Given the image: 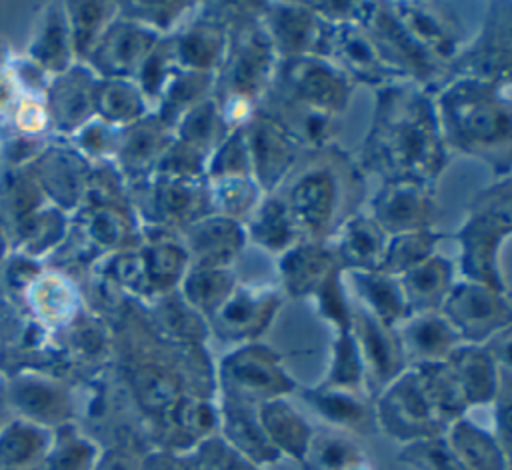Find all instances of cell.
Listing matches in <instances>:
<instances>
[{"label": "cell", "mask_w": 512, "mask_h": 470, "mask_svg": "<svg viewBox=\"0 0 512 470\" xmlns=\"http://www.w3.org/2000/svg\"><path fill=\"white\" fill-rule=\"evenodd\" d=\"M16 402L38 422H62L70 412L66 392L48 380L22 382L16 388Z\"/></svg>", "instance_id": "cell-50"}, {"label": "cell", "mask_w": 512, "mask_h": 470, "mask_svg": "<svg viewBox=\"0 0 512 470\" xmlns=\"http://www.w3.org/2000/svg\"><path fill=\"white\" fill-rule=\"evenodd\" d=\"M234 2H198L170 34L178 70L214 74L222 62Z\"/></svg>", "instance_id": "cell-13"}, {"label": "cell", "mask_w": 512, "mask_h": 470, "mask_svg": "<svg viewBox=\"0 0 512 470\" xmlns=\"http://www.w3.org/2000/svg\"><path fill=\"white\" fill-rule=\"evenodd\" d=\"M278 56L260 24L258 2H234L222 62L214 72V100L228 130L244 126L264 100Z\"/></svg>", "instance_id": "cell-4"}, {"label": "cell", "mask_w": 512, "mask_h": 470, "mask_svg": "<svg viewBox=\"0 0 512 470\" xmlns=\"http://www.w3.org/2000/svg\"><path fill=\"white\" fill-rule=\"evenodd\" d=\"M26 58L50 78L76 64L64 2L46 4L36 16Z\"/></svg>", "instance_id": "cell-30"}, {"label": "cell", "mask_w": 512, "mask_h": 470, "mask_svg": "<svg viewBox=\"0 0 512 470\" xmlns=\"http://www.w3.org/2000/svg\"><path fill=\"white\" fill-rule=\"evenodd\" d=\"M374 418L386 434L408 444L446 432L414 368H406L376 396Z\"/></svg>", "instance_id": "cell-10"}, {"label": "cell", "mask_w": 512, "mask_h": 470, "mask_svg": "<svg viewBox=\"0 0 512 470\" xmlns=\"http://www.w3.org/2000/svg\"><path fill=\"white\" fill-rule=\"evenodd\" d=\"M172 140L174 130L154 112H148L140 120L118 128L112 162L130 186L154 174Z\"/></svg>", "instance_id": "cell-23"}, {"label": "cell", "mask_w": 512, "mask_h": 470, "mask_svg": "<svg viewBox=\"0 0 512 470\" xmlns=\"http://www.w3.org/2000/svg\"><path fill=\"white\" fill-rule=\"evenodd\" d=\"M130 210L142 236H180L190 224L212 214L206 180L152 174L128 186Z\"/></svg>", "instance_id": "cell-6"}, {"label": "cell", "mask_w": 512, "mask_h": 470, "mask_svg": "<svg viewBox=\"0 0 512 470\" xmlns=\"http://www.w3.org/2000/svg\"><path fill=\"white\" fill-rule=\"evenodd\" d=\"M302 462L308 464L310 470H352L362 464V456L360 450L346 438L312 434Z\"/></svg>", "instance_id": "cell-53"}, {"label": "cell", "mask_w": 512, "mask_h": 470, "mask_svg": "<svg viewBox=\"0 0 512 470\" xmlns=\"http://www.w3.org/2000/svg\"><path fill=\"white\" fill-rule=\"evenodd\" d=\"M344 274H348V280L352 282L354 294L360 302L358 306L364 308L370 316H374L382 324L394 328L406 316H410L398 276L386 274L382 270L344 272Z\"/></svg>", "instance_id": "cell-36"}, {"label": "cell", "mask_w": 512, "mask_h": 470, "mask_svg": "<svg viewBox=\"0 0 512 470\" xmlns=\"http://www.w3.org/2000/svg\"><path fill=\"white\" fill-rule=\"evenodd\" d=\"M242 226L246 242H252L276 256L300 242V234L288 214V208L276 192L264 194L260 204L244 220Z\"/></svg>", "instance_id": "cell-39"}, {"label": "cell", "mask_w": 512, "mask_h": 470, "mask_svg": "<svg viewBox=\"0 0 512 470\" xmlns=\"http://www.w3.org/2000/svg\"><path fill=\"white\" fill-rule=\"evenodd\" d=\"M70 224L80 248L96 262L106 254L136 248L142 242L140 226L130 206H82Z\"/></svg>", "instance_id": "cell-21"}, {"label": "cell", "mask_w": 512, "mask_h": 470, "mask_svg": "<svg viewBox=\"0 0 512 470\" xmlns=\"http://www.w3.org/2000/svg\"><path fill=\"white\" fill-rule=\"evenodd\" d=\"M90 162L70 144L46 146L34 158V180L44 198L64 214H76L86 200Z\"/></svg>", "instance_id": "cell-20"}, {"label": "cell", "mask_w": 512, "mask_h": 470, "mask_svg": "<svg viewBox=\"0 0 512 470\" xmlns=\"http://www.w3.org/2000/svg\"><path fill=\"white\" fill-rule=\"evenodd\" d=\"M368 216L388 238L428 230L436 216L434 186L408 180L382 182L368 204Z\"/></svg>", "instance_id": "cell-18"}, {"label": "cell", "mask_w": 512, "mask_h": 470, "mask_svg": "<svg viewBox=\"0 0 512 470\" xmlns=\"http://www.w3.org/2000/svg\"><path fill=\"white\" fill-rule=\"evenodd\" d=\"M320 386L342 388L350 392H364V374L362 362L358 356V348L350 330L336 332V340L332 346V360L326 374V380Z\"/></svg>", "instance_id": "cell-52"}, {"label": "cell", "mask_w": 512, "mask_h": 470, "mask_svg": "<svg viewBox=\"0 0 512 470\" xmlns=\"http://www.w3.org/2000/svg\"><path fill=\"white\" fill-rule=\"evenodd\" d=\"M4 250H6V238H4V234L0 230V260L4 258Z\"/></svg>", "instance_id": "cell-62"}, {"label": "cell", "mask_w": 512, "mask_h": 470, "mask_svg": "<svg viewBox=\"0 0 512 470\" xmlns=\"http://www.w3.org/2000/svg\"><path fill=\"white\" fill-rule=\"evenodd\" d=\"M198 6V2L182 0H140V2H118V14L132 20L158 36L172 34Z\"/></svg>", "instance_id": "cell-48"}, {"label": "cell", "mask_w": 512, "mask_h": 470, "mask_svg": "<svg viewBox=\"0 0 512 470\" xmlns=\"http://www.w3.org/2000/svg\"><path fill=\"white\" fill-rule=\"evenodd\" d=\"M146 320L164 336L182 342L202 346L206 336L210 334L206 320L192 310L178 290L154 296L138 302Z\"/></svg>", "instance_id": "cell-34"}, {"label": "cell", "mask_w": 512, "mask_h": 470, "mask_svg": "<svg viewBox=\"0 0 512 470\" xmlns=\"http://www.w3.org/2000/svg\"><path fill=\"white\" fill-rule=\"evenodd\" d=\"M398 280L410 314L438 312L446 294L456 282L454 264L436 252L428 260L398 276Z\"/></svg>", "instance_id": "cell-35"}, {"label": "cell", "mask_w": 512, "mask_h": 470, "mask_svg": "<svg viewBox=\"0 0 512 470\" xmlns=\"http://www.w3.org/2000/svg\"><path fill=\"white\" fill-rule=\"evenodd\" d=\"M212 214L244 224L264 198V192L252 176H230L206 180Z\"/></svg>", "instance_id": "cell-46"}, {"label": "cell", "mask_w": 512, "mask_h": 470, "mask_svg": "<svg viewBox=\"0 0 512 470\" xmlns=\"http://www.w3.org/2000/svg\"><path fill=\"white\" fill-rule=\"evenodd\" d=\"M438 312L462 344H484L508 330L512 320L508 294L470 280H456Z\"/></svg>", "instance_id": "cell-12"}, {"label": "cell", "mask_w": 512, "mask_h": 470, "mask_svg": "<svg viewBox=\"0 0 512 470\" xmlns=\"http://www.w3.org/2000/svg\"><path fill=\"white\" fill-rule=\"evenodd\" d=\"M282 302V290L266 282H240L206 320L220 340L250 344L272 324Z\"/></svg>", "instance_id": "cell-14"}, {"label": "cell", "mask_w": 512, "mask_h": 470, "mask_svg": "<svg viewBox=\"0 0 512 470\" xmlns=\"http://www.w3.org/2000/svg\"><path fill=\"white\" fill-rule=\"evenodd\" d=\"M222 400L258 408L264 402L284 398L294 382L284 372L280 358L264 344H240L218 368Z\"/></svg>", "instance_id": "cell-7"}, {"label": "cell", "mask_w": 512, "mask_h": 470, "mask_svg": "<svg viewBox=\"0 0 512 470\" xmlns=\"http://www.w3.org/2000/svg\"><path fill=\"white\" fill-rule=\"evenodd\" d=\"M24 292L36 318L54 328H68L84 310L78 286L62 270H42Z\"/></svg>", "instance_id": "cell-32"}, {"label": "cell", "mask_w": 512, "mask_h": 470, "mask_svg": "<svg viewBox=\"0 0 512 470\" xmlns=\"http://www.w3.org/2000/svg\"><path fill=\"white\" fill-rule=\"evenodd\" d=\"M446 364L460 384L468 408L490 404L508 390L510 364H498L484 344H460L446 358Z\"/></svg>", "instance_id": "cell-27"}, {"label": "cell", "mask_w": 512, "mask_h": 470, "mask_svg": "<svg viewBox=\"0 0 512 470\" xmlns=\"http://www.w3.org/2000/svg\"><path fill=\"white\" fill-rule=\"evenodd\" d=\"M94 470H140V466L134 462L132 456H128L126 452H106L98 462Z\"/></svg>", "instance_id": "cell-59"}, {"label": "cell", "mask_w": 512, "mask_h": 470, "mask_svg": "<svg viewBox=\"0 0 512 470\" xmlns=\"http://www.w3.org/2000/svg\"><path fill=\"white\" fill-rule=\"evenodd\" d=\"M96 84L98 76L84 62H76L62 74L52 76L44 94L50 128L68 138L92 120Z\"/></svg>", "instance_id": "cell-24"}, {"label": "cell", "mask_w": 512, "mask_h": 470, "mask_svg": "<svg viewBox=\"0 0 512 470\" xmlns=\"http://www.w3.org/2000/svg\"><path fill=\"white\" fill-rule=\"evenodd\" d=\"M138 250L146 268L148 298L178 290L190 268L180 240L176 236H142Z\"/></svg>", "instance_id": "cell-37"}, {"label": "cell", "mask_w": 512, "mask_h": 470, "mask_svg": "<svg viewBox=\"0 0 512 470\" xmlns=\"http://www.w3.org/2000/svg\"><path fill=\"white\" fill-rule=\"evenodd\" d=\"M510 234L512 186L510 176H502L472 198L466 220L456 234L460 246V272L464 280L508 294L500 256Z\"/></svg>", "instance_id": "cell-5"}, {"label": "cell", "mask_w": 512, "mask_h": 470, "mask_svg": "<svg viewBox=\"0 0 512 470\" xmlns=\"http://www.w3.org/2000/svg\"><path fill=\"white\" fill-rule=\"evenodd\" d=\"M258 18L278 62L318 52L324 20L310 2H258Z\"/></svg>", "instance_id": "cell-19"}, {"label": "cell", "mask_w": 512, "mask_h": 470, "mask_svg": "<svg viewBox=\"0 0 512 470\" xmlns=\"http://www.w3.org/2000/svg\"><path fill=\"white\" fill-rule=\"evenodd\" d=\"M448 162L434 94L410 80L376 88L370 130L364 136L360 170L382 182L408 180L434 186Z\"/></svg>", "instance_id": "cell-1"}, {"label": "cell", "mask_w": 512, "mask_h": 470, "mask_svg": "<svg viewBox=\"0 0 512 470\" xmlns=\"http://www.w3.org/2000/svg\"><path fill=\"white\" fill-rule=\"evenodd\" d=\"M190 268H232L246 246L244 226L218 214L190 224L180 236Z\"/></svg>", "instance_id": "cell-25"}, {"label": "cell", "mask_w": 512, "mask_h": 470, "mask_svg": "<svg viewBox=\"0 0 512 470\" xmlns=\"http://www.w3.org/2000/svg\"><path fill=\"white\" fill-rule=\"evenodd\" d=\"M206 162L208 158L202 152L174 138L168 150L162 154L154 174L180 180H206Z\"/></svg>", "instance_id": "cell-57"}, {"label": "cell", "mask_w": 512, "mask_h": 470, "mask_svg": "<svg viewBox=\"0 0 512 470\" xmlns=\"http://www.w3.org/2000/svg\"><path fill=\"white\" fill-rule=\"evenodd\" d=\"M388 236L362 212L350 216L330 238V248L344 272H376L382 268Z\"/></svg>", "instance_id": "cell-31"}, {"label": "cell", "mask_w": 512, "mask_h": 470, "mask_svg": "<svg viewBox=\"0 0 512 470\" xmlns=\"http://www.w3.org/2000/svg\"><path fill=\"white\" fill-rule=\"evenodd\" d=\"M340 270L328 242L300 240L278 256V288L290 298H312Z\"/></svg>", "instance_id": "cell-26"}, {"label": "cell", "mask_w": 512, "mask_h": 470, "mask_svg": "<svg viewBox=\"0 0 512 470\" xmlns=\"http://www.w3.org/2000/svg\"><path fill=\"white\" fill-rule=\"evenodd\" d=\"M230 176H252L244 126L228 130L206 162V180Z\"/></svg>", "instance_id": "cell-54"}, {"label": "cell", "mask_w": 512, "mask_h": 470, "mask_svg": "<svg viewBox=\"0 0 512 470\" xmlns=\"http://www.w3.org/2000/svg\"><path fill=\"white\" fill-rule=\"evenodd\" d=\"M302 396L326 422L344 430L362 432L368 426V420L372 416L368 404L358 392L316 386L302 392Z\"/></svg>", "instance_id": "cell-45"}, {"label": "cell", "mask_w": 512, "mask_h": 470, "mask_svg": "<svg viewBox=\"0 0 512 470\" xmlns=\"http://www.w3.org/2000/svg\"><path fill=\"white\" fill-rule=\"evenodd\" d=\"M440 240L442 234L434 228L390 236L386 242L384 262L380 270L392 276H402L404 272L412 270L414 266L436 254Z\"/></svg>", "instance_id": "cell-49"}, {"label": "cell", "mask_w": 512, "mask_h": 470, "mask_svg": "<svg viewBox=\"0 0 512 470\" xmlns=\"http://www.w3.org/2000/svg\"><path fill=\"white\" fill-rule=\"evenodd\" d=\"M158 38L160 36L152 30L118 14L104 30L84 64L90 66L98 78L134 80L140 64Z\"/></svg>", "instance_id": "cell-22"}, {"label": "cell", "mask_w": 512, "mask_h": 470, "mask_svg": "<svg viewBox=\"0 0 512 470\" xmlns=\"http://www.w3.org/2000/svg\"><path fill=\"white\" fill-rule=\"evenodd\" d=\"M300 234V240L330 242L334 232L358 212L364 198L362 170L338 148L304 152L276 190Z\"/></svg>", "instance_id": "cell-3"}, {"label": "cell", "mask_w": 512, "mask_h": 470, "mask_svg": "<svg viewBox=\"0 0 512 470\" xmlns=\"http://www.w3.org/2000/svg\"><path fill=\"white\" fill-rule=\"evenodd\" d=\"M226 134L228 126L220 116L214 96L192 106L174 124V138L202 152L206 158L216 150V146L224 140Z\"/></svg>", "instance_id": "cell-47"}, {"label": "cell", "mask_w": 512, "mask_h": 470, "mask_svg": "<svg viewBox=\"0 0 512 470\" xmlns=\"http://www.w3.org/2000/svg\"><path fill=\"white\" fill-rule=\"evenodd\" d=\"M466 470H506V446L468 418L454 420L442 434Z\"/></svg>", "instance_id": "cell-38"}, {"label": "cell", "mask_w": 512, "mask_h": 470, "mask_svg": "<svg viewBox=\"0 0 512 470\" xmlns=\"http://www.w3.org/2000/svg\"><path fill=\"white\" fill-rule=\"evenodd\" d=\"M176 70H178V66L174 60L170 34L160 36L134 76V82L138 84L140 92L144 94V98L150 106V112L154 110L164 86L168 84V80L174 76Z\"/></svg>", "instance_id": "cell-51"}, {"label": "cell", "mask_w": 512, "mask_h": 470, "mask_svg": "<svg viewBox=\"0 0 512 470\" xmlns=\"http://www.w3.org/2000/svg\"><path fill=\"white\" fill-rule=\"evenodd\" d=\"M212 92H214V74L176 70L174 76L164 86L152 112L174 130V124L192 106L210 98Z\"/></svg>", "instance_id": "cell-44"}, {"label": "cell", "mask_w": 512, "mask_h": 470, "mask_svg": "<svg viewBox=\"0 0 512 470\" xmlns=\"http://www.w3.org/2000/svg\"><path fill=\"white\" fill-rule=\"evenodd\" d=\"M350 332L362 362L364 392L378 396L408 368L394 328L382 324L364 308L352 306Z\"/></svg>", "instance_id": "cell-17"}, {"label": "cell", "mask_w": 512, "mask_h": 470, "mask_svg": "<svg viewBox=\"0 0 512 470\" xmlns=\"http://www.w3.org/2000/svg\"><path fill=\"white\" fill-rule=\"evenodd\" d=\"M400 460L416 470H466L442 436L410 442L402 450Z\"/></svg>", "instance_id": "cell-56"}, {"label": "cell", "mask_w": 512, "mask_h": 470, "mask_svg": "<svg viewBox=\"0 0 512 470\" xmlns=\"http://www.w3.org/2000/svg\"><path fill=\"white\" fill-rule=\"evenodd\" d=\"M434 106L448 150L482 160L500 178L510 176V84L450 76L434 94Z\"/></svg>", "instance_id": "cell-2"}, {"label": "cell", "mask_w": 512, "mask_h": 470, "mask_svg": "<svg viewBox=\"0 0 512 470\" xmlns=\"http://www.w3.org/2000/svg\"><path fill=\"white\" fill-rule=\"evenodd\" d=\"M256 416L276 452L302 462L312 438V430L304 418L284 398L260 404L256 408Z\"/></svg>", "instance_id": "cell-40"}, {"label": "cell", "mask_w": 512, "mask_h": 470, "mask_svg": "<svg viewBox=\"0 0 512 470\" xmlns=\"http://www.w3.org/2000/svg\"><path fill=\"white\" fill-rule=\"evenodd\" d=\"M116 134H118V128L94 116L92 120H88L84 126H80L76 132L68 136V144L76 152H80L88 162L112 160Z\"/></svg>", "instance_id": "cell-55"}, {"label": "cell", "mask_w": 512, "mask_h": 470, "mask_svg": "<svg viewBox=\"0 0 512 470\" xmlns=\"http://www.w3.org/2000/svg\"><path fill=\"white\" fill-rule=\"evenodd\" d=\"M218 430L222 432V440L252 464L274 462L280 456L266 438L256 408L222 400L218 408Z\"/></svg>", "instance_id": "cell-33"}, {"label": "cell", "mask_w": 512, "mask_h": 470, "mask_svg": "<svg viewBox=\"0 0 512 470\" xmlns=\"http://www.w3.org/2000/svg\"><path fill=\"white\" fill-rule=\"evenodd\" d=\"M76 62H86L104 30L118 16V2L76 0L64 2Z\"/></svg>", "instance_id": "cell-42"}, {"label": "cell", "mask_w": 512, "mask_h": 470, "mask_svg": "<svg viewBox=\"0 0 512 470\" xmlns=\"http://www.w3.org/2000/svg\"><path fill=\"white\" fill-rule=\"evenodd\" d=\"M316 56L334 64L350 82L380 88L402 80L382 58L374 40L358 22H324V34Z\"/></svg>", "instance_id": "cell-15"}, {"label": "cell", "mask_w": 512, "mask_h": 470, "mask_svg": "<svg viewBox=\"0 0 512 470\" xmlns=\"http://www.w3.org/2000/svg\"><path fill=\"white\" fill-rule=\"evenodd\" d=\"M46 446L44 430H38L30 424H16L0 440V456L4 462H26L42 452Z\"/></svg>", "instance_id": "cell-58"}, {"label": "cell", "mask_w": 512, "mask_h": 470, "mask_svg": "<svg viewBox=\"0 0 512 470\" xmlns=\"http://www.w3.org/2000/svg\"><path fill=\"white\" fill-rule=\"evenodd\" d=\"M406 366L444 362L462 340L440 312H422L406 316L394 326Z\"/></svg>", "instance_id": "cell-28"}, {"label": "cell", "mask_w": 512, "mask_h": 470, "mask_svg": "<svg viewBox=\"0 0 512 470\" xmlns=\"http://www.w3.org/2000/svg\"><path fill=\"white\" fill-rule=\"evenodd\" d=\"M150 112L138 84L128 78H98L94 94V116L102 122L124 128Z\"/></svg>", "instance_id": "cell-41"}, {"label": "cell", "mask_w": 512, "mask_h": 470, "mask_svg": "<svg viewBox=\"0 0 512 470\" xmlns=\"http://www.w3.org/2000/svg\"><path fill=\"white\" fill-rule=\"evenodd\" d=\"M512 64V2L496 0L488 4V12L480 32L460 48L448 68L450 76L476 78L486 82L510 84Z\"/></svg>", "instance_id": "cell-11"}, {"label": "cell", "mask_w": 512, "mask_h": 470, "mask_svg": "<svg viewBox=\"0 0 512 470\" xmlns=\"http://www.w3.org/2000/svg\"><path fill=\"white\" fill-rule=\"evenodd\" d=\"M238 284L232 268H188L178 292L186 304L208 320Z\"/></svg>", "instance_id": "cell-43"}, {"label": "cell", "mask_w": 512, "mask_h": 470, "mask_svg": "<svg viewBox=\"0 0 512 470\" xmlns=\"http://www.w3.org/2000/svg\"><path fill=\"white\" fill-rule=\"evenodd\" d=\"M140 470H180V462L166 452H154L142 462Z\"/></svg>", "instance_id": "cell-60"}, {"label": "cell", "mask_w": 512, "mask_h": 470, "mask_svg": "<svg viewBox=\"0 0 512 470\" xmlns=\"http://www.w3.org/2000/svg\"><path fill=\"white\" fill-rule=\"evenodd\" d=\"M252 178L264 194H274L304 154L288 132L262 108L244 124Z\"/></svg>", "instance_id": "cell-16"}, {"label": "cell", "mask_w": 512, "mask_h": 470, "mask_svg": "<svg viewBox=\"0 0 512 470\" xmlns=\"http://www.w3.org/2000/svg\"><path fill=\"white\" fill-rule=\"evenodd\" d=\"M268 112L298 144L302 152H316L336 144L342 116L316 110L274 94H266L260 106Z\"/></svg>", "instance_id": "cell-29"}, {"label": "cell", "mask_w": 512, "mask_h": 470, "mask_svg": "<svg viewBox=\"0 0 512 470\" xmlns=\"http://www.w3.org/2000/svg\"><path fill=\"white\" fill-rule=\"evenodd\" d=\"M352 88V82L334 64L310 54L280 60L266 94L344 116Z\"/></svg>", "instance_id": "cell-8"}, {"label": "cell", "mask_w": 512, "mask_h": 470, "mask_svg": "<svg viewBox=\"0 0 512 470\" xmlns=\"http://www.w3.org/2000/svg\"><path fill=\"white\" fill-rule=\"evenodd\" d=\"M384 4L420 54L448 78V68L464 46L458 16L442 2L400 0Z\"/></svg>", "instance_id": "cell-9"}, {"label": "cell", "mask_w": 512, "mask_h": 470, "mask_svg": "<svg viewBox=\"0 0 512 470\" xmlns=\"http://www.w3.org/2000/svg\"><path fill=\"white\" fill-rule=\"evenodd\" d=\"M8 46L0 40V74L8 68V64H10V60H8Z\"/></svg>", "instance_id": "cell-61"}]
</instances>
